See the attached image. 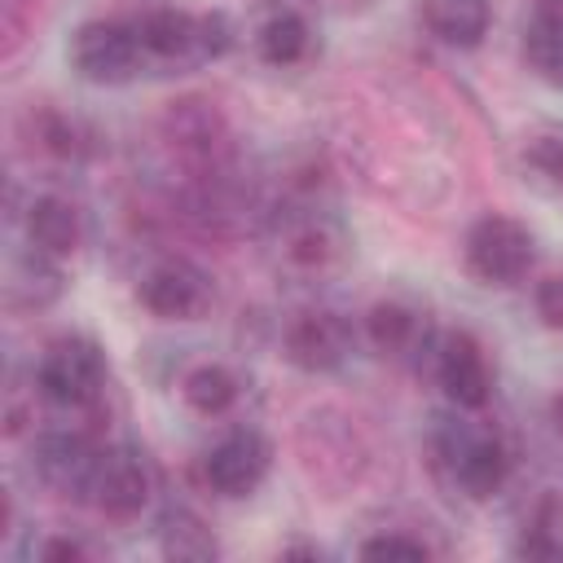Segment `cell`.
Segmentation results:
<instances>
[{
  "label": "cell",
  "instance_id": "10",
  "mask_svg": "<svg viewBox=\"0 0 563 563\" xmlns=\"http://www.w3.org/2000/svg\"><path fill=\"white\" fill-rule=\"evenodd\" d=\"M343 356H347V325L334 312H303L286 330V361L308 374H325Z\"/></svg>",
  "mask_w": 563,
  "mask_h": 563
},
{
  "label": "cell",
  "instance_id": "22",
  "mask_svg": "<svg viewBox=\"0 0 563 563\" xmlns=\"http://www.w3.org/2000/svg\"><path fill=\"white\" fill-rule=\"evenodd\" d=\"M233 48V22L224 13H202L198 18V62H216Z\"/></svg>",
  "mask_w": 563,
  "mask_h": 563
},
{
  "label": "cell",
  "instance_id": "11",
  "mask_svg": "<svg viewBox=\"0 0 563 563\" xmlns=\"http://www.w3.org/2000/svg\"><path fill=\"white\" fill-rule=\"evenodd\" d=\"M26 233H31V246H40L44 255L62 260V255H75L79 251V242H84V216H79V207L70 198L44 194L26 211Z\"/></svg>",
  "mask_w": 563,
  "mask_h": 563
},
{
  "label": "cell",
  "instance_id": "18",
  "mask_svg": "<svg viewBox=\"0 0 563 563\" xmlns=\"http://www.w3.org/2000/svg\"><path fill=\"white\" fill-rule=\"evenodd\" d=\"M158 545L167 559H211L216 537L194 510H167L158 523Z\"/></svg>",
  "mask_w": 563,
  "mask_h": 563
},
{
  "label": "cell",
  "instance_id": "19",
  "mask_svg": "<svg viewBox=\"0 0 563 563\" xmlns=\"http://www.w3.org/2000/svg\"><path fill=\"white\" fill-rule=\"evenodd\" d=\"M365 330H369V343L378 352H387V356H405L418 343V317L405 303H391V299L369 308Z\"/></svg>",
  "mask_w": 563,
  "mask_h": 563
},
{
  "label": "cell",
  "instance_id": "7",
  "mask_svg": "<svg viewBox=\"0 0 563 563\" xmlns=\"http://www.w3.org/2000/svg\"><path fill=\"white\" fill-rule=\"evenodd\" d=\"M141 303L158 321H198L211 303V282L189 260H163L141 277Z\"/></svg>",
  "mask_w": 563,
  "mask_h": 563
},
{
  "label": "cell",
  "instance_id": "9",
  "mask_svg": "<svg viewBox=\"0 0 563 563\" xmlns=\"http://www.w3.org/2000/svg\"><path fill=\"white\" fill-rule=\"evenodd\" d=\"M435 378L457 409H479L488 400V383H493L484 347L466 330H453L435 343Z\"/></svg>",
  "mask_w": 563,
  "mask_h": 563
},
{
  "label": "cell",
  "instance_id": "15",
  "mask_svg": "<svg viewBox=\"0 0 563 563\" xmlns=\"http://www.w3.org/2000/svg\"><path fill=\"white\" fill-rule=\"evenodd\" d=\"M523 48H528L532 70H537L541 79H550V84L563 88V4H545V9L532 18Z\"/></svg>",
  "mask_w": 563,
  "mask_h": 563
},
{
  "label": "cell",
  "instance_id": "8",
  "mask_svg": "<svg viewBox=\"0 0 563 563\" xmlns=\"http://www.w3.org/2000/svg\"><path fill=\"white\" fill-rule=\"evenodd\" d=\"M97 453L101 449H92L88 435H79V431H48L35 444V475L44 488H53L62 497H88Z\"/></svg>",
  "mask_w": 563,
  "mask_h": 563
},
{
  "label": "cell",
  "instance_id": "14",
  "mask_svg": "<svg viewBox=\"0 0 563 563\" xmlns=\"http://www.w3.org/2000/svg\"><path fill=\"white\" fill-rule=\"evenodd\" d=\"M308 40H312V31H308L303 13H295V9H273L255 26V53L268 66H295V62H303Z\"/></svg>",
  "mask_w": 563,
  "mask_h": 563
},
{
  "label": "cell",
  "instance_id": "1",
  "mask_svg": "<svg viewBox=\"0 0 563 563\" xmlns=\"http://www.w3.org/2000/svg\"><path fill=\"white\" fill-rule=\"evenodd\" d=\"M435 449H440V462L449 466L453 484L471 501H488L493 493H501V484L510 475V457L493 431H479V427L457 422V418H440Z\"/></svg>",
  "mask_w": 563,
  "mask_h": 563
},
{
  "label": "cell",
  "instance_id": "4",
  "mask_svg": "<svg viewBox=\"0 0 563 563\" xmlns=\"http://www.w3.org/2000/svg\"><path fill=\"white\" fill-rule=\"evenodd\" d=\"M141 53L145 48H141L136 26H123V22H84L66 48L70 70L84 84H101V88L128 84L141 70Z\"/></svg>",
  "mask_w": 563,
  "mask_h": 563
},
{
  "label": "cell",
  "instance_id": "6",
  "mask_svg": "<svg viewBox=\"0 0 563 563\" xmlns=\"http://www.w3.org/2000/svg\"><path fill=\"white\" fill-rule=\"evenodd\" d=\"M88 501L106 515V519H136L150 501V471L141 462L136 449L110 444L97 453V471H92V488Z\"/></svg>",
  "mask_w": 563,
  "mask_h": 563
},
{
  "label": "cell",
  "instance_id": "16",
  "mask_svg": "<svg viewBox=\"0 0 563 563\" xmlns=\"http://www.w3.org/2000/svg\"><path fill=\"white\" fill-rule=\"evenodd\" d=\"M62 295V273L53 264V255H44L40 246L22 260H13V273H9V299L13 303H31V308H44Z\"/></svg>",
  "mask_w": 563,
  "mask_h": 563
},
{
  "label": "cell",
  "instance_id": "25",
  "mask_svg": "<svg viewBox=\"0 0 563 563\" xmlns=\"http://www.w3.org/2000/svg\"><path fill=\"white\" fill-rule=\"evenodd\" d=\"M88 550L79 545V541H70V537H53V541H44L40 545V559L44 563H75V559H84Z\"/></svg>",
  "mask_w": 563,
  "mask_h": 563
},
{
  "label": "cell",
  "instance_id": "5",
  "mask_svg": "<svg viewBox=\"0 0 563 563\" xmlns=\"http://www.w3.org/2000/svg\"><path fill=\"white\" fill-rule=\"evenodd\" d=\"M268 466H273V444L255 427H238L211 444L202 475H207L211 493H220V497H251L264 484Z\"/></svg>",
  "mask_w": 563,
  "mask_h": 563
},
{
  "label": "cell",
  "instance_id": "3",
  "mask_svg": "<svg viewBox=\"0 0 563 563\" xmlns=\"http://www.w3.org/2000/svg\"><path fill=\"white\" fill-rule=\"evenodd\" d=\"M466 268L484 286H515L532 268V233L510 216H479L466 233Z\"/></svg>",
  "mask_w": 563,
  "mask_h": 563
},
{
  "label": "cell",
  "instance_id": "23",
  "mask_svg": "<svg viewBox=\"0 0 563 563\" xmlns=\"http://www.w3.org/2000/svg\"><path fill=\"white\" fill-rule=\"evenodd\" d=\"M532 303H537L541 325L563 330V277H541L537 290H532Z\"/></svg>",
  "mask_w": 563,
  "mask_h": 563
},
{
  "label": "cell",
  "instance_id": "20",
  "mask_svg": "<svg viewBox=\"0 0 563 563\" xmlns=\"http://www.w3.org/2000/svg\"><path fill=\"white\" fill-rule=\"evenodd\" d=\"M519 554H532V559H559L563 554V506L554 497L541 501V510L532 515V528L523 532Z\"/></svg>",
  "mask_w": 563,
  "mask_h": 563
},
{
  "label": "cell",
  "instance_id": "2",
  "mask_svg": "<svg viewBox=\"0 0 563 563\" xmlns=\"http://www.w3.org/2000/svg\"><path fill=\"white\" fill-rule=\"evenodd\" d=\"M35 387L44 400L62 405V409H79L92 405L106 387V356L92 339L84 334H62L40 352L35 365Z\"/></svg>",
  "mask_w": 563,
  "mask_h": 563
},
{
  "label": "cell",
  "instance_id": "12",
  "mask_svg": "<svg viewBox=\"0 0 563 563\" xmlns=\"http://www.w3.org/2000/svg\"><path fill=\"white\" fill-rule=\"evenodd\" d=\"M141 48L163 62H198V18L185 9H150L136 22Z\"/></svg>",
  "mask_w": 563,
  "mask_h": 563
},
{
  "label": "cell",
  "instance_id": "24",
  "mask_svg": "<svg viewBox=\"0 0 563 563\" xmlns=\"http://www.w3.org/2000/svg\"><path fill=\"white\" fill-rule=\"evenodd\" d=\"M361 554H365V559H427V545H422V541H409V537L387 532V537L365 541V545H361Z\"/></svg>",
  "mask_w": 563,
  "mask_h": 563
},
{
  "label": "cell",
  "instance_id": "13",
  "mask_svg": "<svg viewBox=\"0 0 563 563\" xmlns=\"http://www.w3.org/2000/svg\"><path fill=\"white\" fill-rule=\"evenodd\" d=\"M422 18L435 40H444L453 48H475L488 35L493 9H488V0H422Z\"/></svg>",
  "mask_w": 563,
  "mask_h": 563
},
{
  "label": "cell",
  "instance_id": "17",
  "mask_svg": "<svg viewBox=\"0 0 563 563\" xmlns=\"http://www.w3.org/2000/svg\"><path fill=\"white\" fill-rule=\"evenodd\" d=\"M180 396L194 413L202 418H220L233 400H238V378L224 369V365H194L180 383Z\"/></svg>",
  "mask_w": 563,
  "mask_h": 563
},
{
  "label": "cell",
  "instance_id": "21",
  "mask_svg": "<svg viewBox=\"0 0 563 563\" xmlns=\"http://www.w3.org/2000/svg\"><path fill=\"white\" fill-rule=\"evenodd\" d=\"M528 172H537V180H545L550 189H563V136H541L523 150Z\"/></svg>",
  "mask_w": 563,
  "mask_h": 563
}]
</instances>
